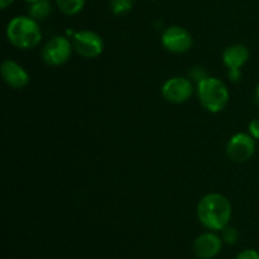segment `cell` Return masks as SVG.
Instances as JSON below:
<instances>
[{"label":"cell","instance_id":"cell-17","mask_svg":"<svg viewBox=\"0 0 259 259\" xmlns=\"http://www.w3.org/2000/svg\"><path fill=\"white\" fill-rule=\"evenodd\" d=\"M248 131H249V134L253 138L259 141V119H253L250 121L249 125H248Z\"/></svg>","mask_w":259,"mask_h":259},{"label":"cell","instance_id":"cell-7","mask_svg":"<svg viewBox=\"0 0 259 259\" xmlns=\"http://www.w3.org/2000/svg\"><path fill=\"white\" fill-rule=\"evenodd\" d=\"M194 94L192 82L185 77H172L162 86V96L174 104L186 103Z\"/></svg>","mask_w":259,"mask_h":259},{"label":"cell","instance_id":"cell-21","mask_svg":"<svg viewBox=\"0 0 259 259\" xmlns=\"http://www.w3.org/2000/svg\"><path fill=\"white\" fill-rule=\"evenodd\" d=\"M257 99L259 101V82H258V86H257Z\"/></svg>","mask_w":259,"mask_h":259},{"label":"cell","instance_id":"cell-14","mask_svg":"<svg viewBox=\"0 0 259 259\" xmlns=\"http://www.w3.org/2000/svg\"><path fill=\"white\" fill-rule=\"evenodd\" d=\"M134 0H111L110 9L115 15L126 14L133 8Z\"/></svg>","mask_w":259,"mask_h":259},{"label":"cell","instance_id":"cell-18","mask_svg":"<svg viewBox=\"0 0 259 259\" xmlns=\"http://www.w3.org/2000/svg\"><path fill=\"white\" fill-rule=\"evenodd\" d=\"M191 76H192V78H196L197 82H200V81H201L202 78L207 77V76H205L204 71L200 70V68H194V70L191 71Z\"/></svg>","mask_w":259,"mask_h":259},{"label":"cell","instance_id":"cell-16","mask_svg":"<svg viewBox=\"0 0 259 259\" xmlns=\"http://www.w3.org/2000/svg\"><path fill=\"white\" fill-rule=\"evenodd\" d=\"M235 259H259V253L254 249H245L240 252Z\"/></svg>","mask_w":259,"mask_h":259},{"label":"cell","instance_id":"cell-3","mask_svg":"<svg viewBox=\"0 0 259 259\" xmlns=\"http://www.w3.org/2000/svg\"><path fill=\"white\" fill-rule=\"evenodd\" d=\"M197 95L202 108L212 114L224 110L229 101L227 85L217 77H205L197 82Z\"/></svg>","mask_w":259,"mask_h":259},{"label":"cell","instance_id":"cell-15","mask_svg":"<svg viewBox=\"0 0 259 259\" xmlns=\"http://www.w3.org/2000/svg\"><path fill=\"white\" fill-rule=\"evenodd\" d=\"M223 232V242H225L227 244L229 245H234L237 244L238 240H239V233H238V230L235 229V228H224V229L222 230Z\"/></svg>","mask_w":259,"mask_h":259},{"label":"cell","instance_id":"cell-20","mask_svg":"<svg viewBox=\"0 0 259 259\" xmlns=\"http://www.w3.org/2000/svg\"><path fill=\"white\" fill-rule=\"evenodd\" d=\"M25 2H28V3H29V4H33V3L38 2V0H25Z\"/></svg>","mask_w":259,"mask_h":259},{"label":"cell","instance_id":"cell-5","mask_svg":"<svg viewBox=\"0 0 259 259\" xmlns=\"http://www.w3.org/2000/svg\"><path fill=\"white\" fill-rule=\"evenodd\" d=\"M73 50L85 58H96L104 51V40L98 33L80 30L72 35Z\"/></svg>","mask_w":259,"mask_h":259},{"label":"cell","instance_id":"cell-11","mask_svg":"<svg viewBox=\"0 0 259 259\" xmlns=\"http://www.w3.org/2000/svg\"><path fill=\"white\" fill-rule=\"evenodd\" d=\"M249 50L243 45L229 46L223 53V62L229 71H240V67L247 63Z\"/></svg>","mask_w":259,"mask_h":259},{"label":"cell","instance_id":"cell-12","mask_svg":"<svg viewBox=\"0 0 259 259\" xmlns=\"http://www.w3.org/2000/svg\"><path fill=\"white\" fill-rule=\"evenodd\" d=\"M51 3L48 0H38V2L33 3L29 7V17H32L35 20H42L50 15Z\"/></svg>","mask_w":259,"mask_h":259},{"label":"cell","instance_id":"cell-8","mask_svg":"<svg viewBox=\"0 0 259 259\" xmlns=\"http://www.w3.org/2000/svg\"><path fill=\"white\" fill-rule=\"evenodd\" d=\"M162 45L172 53H185L192 47V37L185 28L172 25L162 34Z\"/></svg>","mask_w":259,"mask_h":259},{"label":"cell","instance_id":"cell-10","mask_svg":"<svg viewBox=\"0 0 259 259\" xmlns=\"http://www.w3.org/2000/svg\"><path fill=\"white\" fill-rule=\"evenodd\" d=\"M2 76L5 82L13 89H23L29 83V75L22 65L13 60L2 63Z\"/></svg>","mask_w":259,"mask_h":259},{"label":"cell","instance_id":"cell-13","mask_svg":"<svg viewBox=\"0 0 259 259\" xmlns=\"http://www.w3.org/2000/svg\"><path fill=\"white\" fill-rule=\"evenodd\" d=\"M61 12L66 15H76L85 7L86 0H56Z\"/></svg>","mask_w":259,"mask_h":259},{"label":"cell","instance_id":"cell-6","mask_svg":"<svg viewBox=\"0 0 259 259\" xmlns=\"http://www.w3.org/2000/svg\"><path fill=\"white\" fill-rule=\"evenodd\" d=\"M255 152V139L250 134L238 133L230 138L227 146V153L232 161L243 163L249 161Z\"/></svg>","mask_w":259,"mask_h":259},{"label":"cell","instance_id":"cell-19","mask_svg":"<svg viewBox=\"0 0 259 259\" xmlns=\"http://www.w3.org/2000/svg\"><path fill=\"white\" fill-rule=\"evenodd\" d=\"M13 2H14V0H0V8H2V9H5V8H8L9 5H12Z\"/></svg>","mask_w":259,"mask_h":259},{"label":"cell","instance_id":"cell-2","mask_svg":"<svg viewBox=\"0 0 259 259\" xmlns=\"http://www.w3.org/2000/svg\"><path fill=\"white\" fill-rule=\"evenodd\" d=\"M8 40L20 50H30L39 45L42 32L37 20L32 17H15L7 28Z\"/></svg>","mask_w":259,"mask_h":259},{"label":"cell","instance_id":"cell-1","mask_svg":"<svg viewBox=\"0 0 259 259\" xmlns=\"http://www.w3.org/2000/svg\"><path fill=\"white\" fill-rule=\"evenodd\" d=\"M197 218L206 229L223 230L232 219V205L222 194H209L199 201Z\"/></svg>","mask_w":259,"mask_h":259},{"label":"cell","instance_id":"cell-4","mask_svg":"<svg viewBox=\"0 0 259 259\" xmlns=\"http://www.w3.org/2000/svg\"><path fill=\"white\" fill-rule=\"evenodd\" d=\"M72 43L66 37L52 38L42 50V58L48 66H61L67 62L72 55Z\"/></svg>","mask_w":259,"mask_h":259},{"label":"cell","instance_id":"cell-9","mask_svg":"<svg viewBox=\"0 0 259 259\" xmlns=\"http://www.w3.org/2000/svg\"><path fill=\"white\" fill-rule=\"evenodd\" d=\"M223 248V239L212 232L199 235L194 242V253L199 259H212Z\"/></svg>","mask_w":259,"mask_h":259}]
</instances>
